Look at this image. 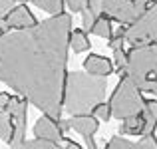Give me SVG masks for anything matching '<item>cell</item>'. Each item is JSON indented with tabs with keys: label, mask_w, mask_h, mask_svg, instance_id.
<instances>
[{
	"label": "cell",
	"mask_w": 157,
	"mask_h": 149,
	"mask_svg": "<svg viewBox=\"0 0 157 149\" xmlns=\"http://www.w3.org/2000/svg\"><path fill=\"white\" fill-rule=\"evenodd\" d=\"M72 16L62 12L0 36V82L56 121L62 119Z\"/></svg>",
	"instance_id": "obj_1"
},
{
	"label": "cell",
	"mask_w": 157,
	"mask_h": 149,
	"mask_svg": "<svg viewBox=\"0 0 157 149\" xmlns=\"http://www.w3.org/2000/svg\"><path fill=\"white\" fill-rule=\"evenodd\" d=\"M105 92V78L84 72H68L64 90V109L72 115L92 113L100 103H104Z\"/></svg>",
	"instance_id": "obj_2"
},
{
	"label": "cell",
	"mask_w": 157,
	"mask_h": 149,
	"mask_svg": "<svg viewBox=\"0 0 157 149\" xmlns=\"http://www.w3.org/2000/svg\"><path fill=\"white\" fill-rule=\"evenodd\" d=\"M121 78H127L141 92L157 96V42L131 46L127 52V64L121 70Z\"/></svg>",
	"instance_id": "obj_3"
},
{
	"label": "cell",
	"mask_w": 157,
	"mask_h": 149,
	"mask_svg": "<svg viewBox=\"0 0 157 149\" xmlns=\"http://www.w3.org/2000/svg\"><path fill=\"white\" fill-rule=\"evenodd\" d=\"M141 94H143L141 90L135 88L127 78H121L109 97L111 115L115 119H119V121H123L127 117H133V115H141L145 101H147V99H143Z\"/></svg>",
	"instance_id": "obj_4"
},
{
	"label": "cell",
	"mask_w": 157,
	"mask_h": 149,
	"mask_svg": "<svg viewBox=\"0 0 157 149\" xmlns=\"http://www.w3.org/2000/svg\"><path fill=\"white\" fill-rule=\"evenodd\" d=\"M125 42L131 46H145L157 42V0L147 12L125 28Z\"/></svg>",
	"instance_id": "obj_5"
},
{
	"label": "cell",
	"mask_w": 157,
	"mask_h": 149,
	"mask_svg": "<svg viewBox=\"0 0 157 149\" xmlns=\"http://www.w3.org/2000/svg\"><path fill=\"white\" fill-rule=\"evenodd\" d=\"M4 20H6L10 30H26V28H32V26L38 24L36 18H34V14L30 12V8H28L26 4H16L6 14Z\"/></svg>",
	"instance_id": "obj_6"
},
{
	"label": "cell",
	"mask_w": 157,
	"mask_h": 149,
	"mask_svg": "<svg viewBox=\"0 0 157 149\" xmlns=\"http://www.w3.org/2000/svg\"><path fill=\"white\" fill-rule=\"evenodd\" d=\"M62 133L64 131L60 129V125H58V121L50 115H40L38 119H36L34 123V135L36 139H44V141H54L58 143L62 139Z\"/></svg>",
	"instance_id": "obj_7"
},
{
	"label": "cell",
	"mask_w": 157,
	"mask_h": 149,
	"mask_svg": "<svg viewBox=\"0 0 157 149\" xmlns=\"http://www.w3.org/2000/svg\"><path fill=\"white\" fill-rule=\"evenodd\" d=\"M26 117H28V101L22 99L20 107L14 113V131H12V137L8 141V145L12 149H18L26 139Z\"/></svg>",
	"instance_id": "obj_8"
},
{
	"label": "cell",
	"mask_w": 157,
	"mask_h": 149,
	"mask_svg": "<svg viewBox=\"0 0 157 149\" xmlns=\"http://www.w3.org/2000/svg\"><path fill=\"white\" fill-rule=\"evenodd\" d=\"M84 70L92 76L98 78H105L113 72V64L111 60H107L105 56H100V54H90L88 58L84 60Z\"/></svg>",
	"instance_id": "obj_9"
},
{
	"label": "cell",
	"mask_w": 157,
	"mask_h": 149,
	"mask_svg": "<svg viewBox=\"0 0 157 149\" xmlns=\"http://www.w3.org/2000/svg\"><path fill=\"white\" fill-rule=\"evenodd\" d=\"M104 149H157V141H155V135L143 137L139 143H133V141H129V139L121 137V135H113V137L105 143Z\"/></svg>",
	"instance_id": "obj_10"
},
{
	"label": "cell",
	"mask_w": 157,
	"mask_h": 149,
	"mask_svg": "<svg viewBox=\"0 0 157 149\" xmlns=\"http://www.w3.org/2000/svg\"><path fill=\"white\" fill-rule=\"evenodd\" d=\"M68 121H70V125H72V129L78 131L80 135H84V137H90V135H94V133L98 131V127H100V119H98L94 113L72 115Z\"/></svg>",
	"instance_id": "obj_11"
},
{
	"label": "cell",
	"mask_w": 157,
	"mask_h": 149,
	"mask_svg": "<svg viewBox=\"0 0 157 149\" xmlns=\"http://www.w3.org/2000/svg\"><path fill=\"white\" fill-rule=\"evenodd\" d=\"M141 115H143V119H145V129H143L141 137H149L157 129V99H147Z\"/></svg>",
	"instance_id": "obj_12"
},
{
	"label": "cell",
	"mask_w": 157,
	"mask_h": 149,
	"mask_svg": "<svg viewBox=\"0 0 157 149\" xmlns=\"http://www.w3.org/2000/svg\"><path fill=\"white\" fill-rule=\"evenodd\" d=\"M143 129H145L143 115H133V117H127L119 123V133L123 135H143Z\"/></svg>",
	"instance_id": "obj_13"
},
{
	"label": "cell",
	"mask_w": 157,
	"mask_h": 149,
	"mask_svg": "<svg viewBox=\"0 0 157 149\" xmlns=\"http://www.w3.org/2000/svg\"><path fill=\"white\" fill-rule=\"evenodd\" d=\"M92 34L100 36V38H105L109 40L113 36V28H111V18L107 14H100L94 22V28H92Z\"/></svg>",
	"instance_id": "obj_14"
},
{
	"label": "cell",
	"mask_w": 157,
	"mask_h": 149,
	"mask_svg": "<svg viewBox=\"0 0 157 149\" xmlns=\"http://www.w3.org/2000/svg\"><path fill=\"white\" fill-rule=\"evenodd\" d=\"M70 48H72L76 54L86 52V50L90 48L88 32H84V30H72V34H70Z\"/></svg>",
	"instance_id": "obj_15"
},
{
	"label": "cell",
	"mask_w": 157,
	"mask_h": 149,
	"mask_svg": "<svg viewBox=\"0 0 157 149\" xmlns=\"http://www.w3.org/2000/svg\"><path fill=\"white\" fill-rule=\"evenodd\" d=\"M12 131H14V117L6 109H0V139L8 143L12 137Z\"/></svg>",
	"instance_id": "obj_16"
},
{
	"label": "cell",
	"mask_w": 157,
	"mask_h": 149,
	"mask_svg": "<svg viewBox=\"0 0 157 149\" xmlns=\"http://www.w3.org/2000/svg\"><path fill=\"white\" fill-rule=\"evenodd\" d=\"M28 2H32L34 6L50 12L52 16L62 14V12H64V6H66V0H28Z\"/></svg>",
	"instance_id": "obj_17"
},
{
	"label": "cell",
	"mask_w": 157,
	"mask_h": 149,
	"mask_svg": "<svg viewBox=\"0 0 157 149\" xmlns=\"http://www.w3.org/2000/svg\"><path fill=\"white\" fill-rule=\"evenodd\" d=\"M18 149H64L54 141H44V139H32V141H24Z\"/></svg>",
	"instance_id": "obj_18"
},
{
	"label": "cell",
	"mask_w": 157,
	"mask_h": 149,
	"mask_svg": "<svg viewBox=\"0 0 157 149\" xmlns=\"http://www.w3.org/2000/svg\"><path fill=\"white\" fill-rule=\"evenodd\" d=\"M96 18H98V16L94 14L90 8H84V10H82V26H84V32H92Z\"/></svg>",
	"instance_id": "obj_19"
},
{
	"label": "cell",
	"mask_w": 157,
	"mask_h": 149,
	"mask_svg": "<svg viewBox=\"0 0 157 149\" xmlns=\"http://www.w3.org/2000/svg\"><path fill=\"white\" fill-rule=\"evenodd\" d=\"M94 115H96L98 119H101V121H109L113 115H111V107H109V101H104V103H100V105L94 109Z\"/></svg>",
	"instance_id": "obj_20"
},
{
	"label": "cell",
	"mask_w": 157,
	"mask_h": 149,
	"mask_svg": "<svg viewBox=\"0 0 157 149\" xmlns=\"http://www.w3.org/2000/svg\"><path fill=\"white\" fill-rule=\"evenodd\" d=\"M84 8H90L96 16L104 14V0H84Z\"/></svg>",
	"instance_id": "obj_21"
},
{
	"label": "cell",
	"mask_w": 157,
	"mask_h": 149,
	"mask_svg": "<svg viewBox=\"0 0 157 149\" xmlns=\"http://www.w3.org/2000/svg\"><path fill=\"white\" fill-rule=\"evenodd\" d=\"M14 2H16V0H0V20L6 18V14L16 6Z\"/></svg>",
	"instance_id": "obj_22"
},
{
	"label": "cell",
	"mask_w": 157,
	"mask_h": 149,
	"mask_svg": "<svg viewBox=\"0 0 157 149\" xmlns=\"http://www.w3.org/2000/svg\"><path fill=\"white\" fill-rule=\"evenodd\" d=\"M20 101H22V99H20V97H16V96H12V99H10V101H8V105H6V107H4V109H6V111H8V113H10V115H12V117H14V113H16V109H18V107H20Z\"/></svg>",
	"instance_id": "obj_23"
},
{
	"label": "cell",
	"mask_w": 157,
	"mask_h": 149,
	"mask_svg": "<svg viewBox=\"0 0 157 149\" xmlns=\"http://www.w3.org/2000/svg\"><path fill=\"white\" fill-rule=\"evenodd\" d=\"M66 6L72 12H82L84 10V0H66Z\"/></svg>",
	"instance_id": "obj_24"
},
{
	"label": "cell",
	"mask_w": 157,
	"mask_h": 149,
	"mask_svg": "<svg viewBox=\"0 0 157 149\" xmlns=\"http://www.w3.org/2000/svg\"><path fill=\"white\" fill-rule=\"evenodd\" d=\"M12 99L10 94H6V92H0V109H4V107L8 105V101Z\"/></svg>",
	"instance_id": "obj_25"
},
{
	"label": "cell",
	"mask_w": 157,
	"mask_h": 149,
	"mask_svg": "<svg viewBox=\"0 0 157 149\" xmlns=\"http://www.w3.org/2000/svg\"><path fill=\"white\" fill-rule=\"evenodd\" d=\"M58 125H60V129L64 131V133L72 129V125H70V121H68V119H60V121H58Z\"/></svg>",
	"instance_id": "obj_26"
},
{
	"label": "cell",
	"mask_w": 157,
	"mask_h": 149,
	"mask_svg": "<svg viewBox=\"0 0 157 149\" xmlns=\"http://www.w3.org/2000/svg\"><path fill=\"white\" fill-rule=\"evenodd\" d=\"M86 139V147L88 149H98V145H96V139L92 137V135H90V137H84Z\"/></svg>",
	"instance_id": "obj_27"
},
{
	"label": "cell",
	"mask_w": 157,
	"mask_h": 149,
	"mask_svg": "<svg viewBox=\"0 0 157 149\" xmlns=\"http://www.w3.org/2000/svg\"><path fill=\"white\" fill-rule=\"evenodd\" d=\"M64 149H82V145H78L76 141H72V139H68V143H66Z\"/></svg>",
	"instance_id": "obj_28"
},
{
	"label": "cell",
	"mask_w": 157,
	"mask_h": 149,
	"mask_svg": "<svg viewBox=\"0 0 157 149\" xmlns=\"http://www.w3.org/2000/svg\"><path fill=\"white\" fill-rule=\"evenodd\" d=\"M2 34H4V32H2V28H0V36H2Z\"/></svg>",
	"instance_id": "obj_29"
}]
</instances>
